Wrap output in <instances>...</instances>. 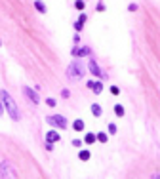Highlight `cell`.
Wrapping results in <instances>:
<instances>
[{
  "mask_svg": "<svg viewBox=\"0 0 160 179\" xmlns=\"http://www.w3.org/2000/svg\"><path fill=\"white\" fill-rule=\"evenodd\" d=\"M0 99H2V103H4V109L8 110L10 118H12V120H19V118H21L19 109H17V105H15V101H14V97L10 95L8 92H0Z\"/></svg>",
  "mask_w": 160,
  "mask_h": 179,
  "instance_id": "6da1fadb",
  "label": "cell"
},
{
  "mask_svg": "<svg viewBox=\"0 0 160 179\" xmlns=\"http://www.w3.org/2000/svg\"><path fill=\"white\" fill-rule=\"evenodd\" d=\"M84 74H86V67H84L80 61H71V65L67 67V78L73 80V82H78L82 80Z\"/></svg>",
  "mask_w": 160,
  "mask_h": 179,
  "instance_id": "7a4b0ae2",
  "label": "cell"
},
{
  "mask_svg": "<svg viewBox=\"0 0 160 179\" xmlns=\"http://www.w3.org/2000/svg\"><path fill=\"white\" fill-rule=\"evenodd\" d=\"M15 175H17L15 174V168L8 160H4L0 164V177H15Z\"/></svg>",
  "mask_w": 160,
  "mask_h": 179,
  "instance_id": "3957f363",
  "label": "cell"
},
{
  "mask_svg": "<svg viewBox=\"0 0 160 179\" xmlns=\"http://www.w3.org/2000/svg\"><path fill=\"white\" fill-rule=\"evenodd\" d=\"M46 120H48V124H52V126H57V128H61V130H65V128L69 126V124H67V120H65V118H63L61 115H54V116H48Z\"/></svg>",
  "mask_w": 160,
  "mask_h": 179,
  "instance_id": "277c9868",
  "label": "cell"
},
{
  "mask_svg": "<svg viewBox=\"0 0 160 179\" xmlns=\"http://www.w3.org/2000/svg\"><path fill=\"white\" fill-rule=\"evenodd\" d=\"M23 93H25V95H27L29 99H31V101L34 103V105H36V103H40V97L36 95V92H34L32 88H29V86H23Z\"/></svg>",
  "mask_w": 160,
  "mask_h": 179,
  "instance_id": "5b68a950",
  "label": "cell"
},
{
  "mask_svg": "<svg viewBox=\"0 0 160 179\" xmlns=\"http://www.w3.org/2000/svg\"><path fill=\"white\" fill-rule=\"evenodd\" d=\"M88 69H90L91 73L95 74L97 78H105V73H103V71L99 69V65H97L95 61H90V63H88Z\"/></svg>",
  "mask_w": 160,
  "mask_h": 179,
  "instance_id": "8992f818",
  "label": "cell"
},
{
  "mask_svg": "<svg viewBox=\"0 0 160 179\" xmlns=\"http://www.w3.org/2000/svg\"><path fill=\"white\" fill-rule=\"evenodd\" d=\"M91 51H90V48L88 46H82V48H74L73 50V55L74 57H86V55H90Z\"/></svg>",
  "mask_w": 160,
  "mask_h": 179,
  "instance_id": "52a82bcc",
  "label": "cell"
},
{
  "mask_svg": "<svg viewBox=\"0 0 160 179\" xmlns=\"http://www.w3.org/2000/svg\"><path fill=\"white\" fill-rule=\"evenodd\" d=\"M46 141H48V143H55V141H59V133L55 132V130H50V132L46 133Z\"/></svg>",
  "mask_w": 160,
  "mask_h": 179,
  "instance_id": "ba28073f",
  "label": "cell"
},
{
  "mask_svg": "<svg viewBox=\"0 0 160 179\" xmlns=\"http://www.w3.org/2000/svg\"><path fill=\"white\" fill-rule=\"evenodd\" d=\"M86 19H88V15H86V14H82L80 17H78V21L74 23V29H76V31H82L84 23H86Z\"/></svg>",
  "mask_w": 160,
  "mask_h": 179,
  "instance_id": "9c48e42d",
  "label": "cell"
},
{
  "mask_svg": "<svg viewBox=\"0 0 160 179\" xmlns=\"http://www.w3.org/2000/svg\"><path fill=\"white\" fill-rule=\"evenodd\" d=\"M91 90H93V92H95L97 95H99V93L103 92V82H101V80H97V82H93V84H91Z\"/></svg>",
  "mask_w": 160,
  "mask_h": 179,
  "instance_id": "30bf717a",
  "label": "cell"
},
{
  "mask_svg": "<svg viewBox=\"0 0 160 179\" xmlns=\"http://www.w3.org/2000/svg\"><path fill=\"white\" fill-rule=\"evenodd\" d=\"M73 130H74V132H82V130H84V122H82V120H74V122H73Z\"/></svg>",
  "mask_w": 160,
  "mask_h": 179,
  "instance_id": "8fae6325",
  "label": "cell"
},
{
  "mask_svg": "<svg viewBox=\"0 0 160 179\" xmlns=\"http://www.w3.org/2000/svg\"><path fill=\"white\" fill-rule=\"evenodd\" d=\"M101 112H103V109H101L97 103H93V105H91V115H93V116H101Z\"/></svg>",
  "mask_w": 160,
  "mask_h": 179,
  "instance_id": "7c38bea8",
  "label": "cell"
},
{
  "mask_svg": "<svg viewBox=\"0 0 160 179\" xmlns=\"http://www.w3.org/2000/svg\"><path fill=\"white\" fill-rule=\"evenodd\" d=\"M84 141H86V145H91V143H95V133H86V137H84Z\"/></svg>",
  "mask_w": 160,
  "mask_h": 179,
  "instance_id": "4fadbf2b",
  "label": "cell"
},
{
  "mask_svg": "<svg viewBox=\"0 0 160 179\" xmlns=\"http://www.w3.org/2000/svg\"><path fill=\"white\" fill-rule=\"evenodd\" d=\"M34 8H36L40 14H46V6H44V2H42V0H36V2H34Z\"/></svg>",
  "mask_w": 160,
  "mask_h": 179,
  "instance_id": "5bb4252c",
  "label": "cell"
},
{
  "mask_svg": "<svg viewBox=\"0 0 160 179\" xmlns=\"http://www.w3.org/2000/svg\"><path fill=\"white\" fill-rule=\"evenodd\" d=\"M90 152H88V151H80V154H78V158H80V160H82V162H88V160H90Z\"/></svg>",
  "mask_w": 160,
  "mask_h": 179,
  "instance_id": "9a60e30c",
  "label": "cell"
},
{
  "mask_svg": "<svg viewBox=\"0 0 160 179\" xmlns=\"http://www.w3.org/2000/svg\"><path fill=\"white\" fill-rule=\"evenodd\" d=\"M95 139H97V141H101V143H107V133H105V132L95 133Z\"/></svg>",
  "mask_w": 160,
  "mask_h": 179,
  "instance_id": "2e32d148",
  "label": "cell"
},
{
  "mask_svg": "<svg viewBox=\"0 0 160 179\" xmlns=\"http://www.w3.org/2000/svg\"><path fill=\"white\" fill-rule=\"evenodd\" d=\"M114 115H116V116H124V107L122 105H114Z\"/></svg>",
  "mask_w": 160,
  "mask_h": 179,
  "instance_id": "e0dca14e",
  "label": "cell"
},
{
  "mask_svg": "<svg viewBox=\"0 0 160 179\" xmlns=\"http://www.w3.org/2000/svg\"><path fill=\"white\" fill-rule=\"evenodd\" d=\"M74 6H76V10H80V12H82V10L86 8V4H84V0H76V2H74Z\"/></svg>",
  "mask_w": 160,
  "mask_h": 179,
  "instance_id": "ac0fdd59",
  "label": "cell"
},
{
  "mask_svg": "<svg viewBox=\"0 0 160 179\" xmlns=\"http://www.w3.org/2000/svg\"><path fill=\"white\" fill-rule=\"evenodd\" d=\"M46 105H48V107H55V99H54V97H48V99H46Z\"/></svg>",
  "mask_w": 160,
  "mask_h": 179,
  "instance_id": "d6986e66",
  "label": "cell"
},
{
  "mask_svg": "<svg viewBox=\"0 0 160 179\" xmlns=\"http://www.w3.org/2000/svg\"><path fill=\"white\" fill-rule=\"evenodd\" d=\"M111 93H113V95H118V93H120L118 86H111Z\"/></svg>",
  "mask_w": 160,
  "mask_h": 179,
  "instance_id": "ffe728a7",
  "label": "cell"
},
{
  "mask_svg": "<svg viewBox=\"0 0 160 179\" xmlns=\"http://www.w3.org/2000/svg\"><path fill=\"white\" fill-rule=\"evenodd\" d=\"M109 133H116V124H109Z\"/></svg>",
  "mask_w": 160,
  "mask_h": 179,
  "instance_id": "44dd1931",
  "label": "cell"
},
{
  "mask_svg": "<svg viewBox=\"0 0 160 179\" xmlns=\"http://www.w3.org/2000/svg\"><path fill=\"white\" fill-rule=\"evenodd\" d=\"M73 145L74 147H80L82 145V139H73Z\"/></svg>",
  "mask_w": 160,
  "mask_h": 179,
  "instance_id": "7402d4cb",
  "label": "cell"
},
{
  "mask_svg": "<svg viewBox=\"0 0 160 179\" xmlns=\"http://www.w3.org/2000/svg\"><path fill=\"white\" fill-rule=\"evenodd\" d=\"M103 10H105V4H103V2H99V4H97V12H103Z\"/></svg>",
  "mask_w": 160,
  "mask_h": 179,
  "instance_id": "603a6c76",
  "label": "cell"
},
{
  "mask_svg": "<svg viewBox=\"0 0 160 179\" xmlns=\"http://www.w3.org/2000/svg\"><path fill=\"white\" fill-rule=\"evenodd\" d=\"M128 10H130V12H135V10H137V4H130Z\"/></svg>",
  "mask_w": 160,
  "mask_h": 179,
  "instance_id": "cb8c5ba5",
  "label": "cell"
},
{
  "mask_svg": "<svg viewBox=\"0 0 160 179\" xmlns=\"http://www.w3.org/2000/svg\"><path fill=\"white\" fill-rule=\"evenodd\" d=\"M63 97H65V99H69V97H71V93H69V90H63Z\"/></svg>",
  "mask_w": 160,
  "mask_h": 179,
  "instance_id": "d4e9b609",
  "label": "cell"
},
{
  "mask_svg": "<svg viewBox=\"0 0 160 179\" xmlns=\"http://www.w3.org/2000/svg\"><path fill=\"white\" fill-rule=\"evenodd\" d=\"M0 115H2V105H0Z\"/></svg>",
  "mask_w": 160,
  "mask_h": 179,
  "instance_id": "484cf974",
  "label": "cell"
},
{
  "mask_svg": "<svg viewBox=\"0 0 160 179\" xmlns=\"http://www.w3.org/2000/svg\"><path fill=\"white\" fill-rule=\"evenodd\" d=\"M0 46H2V42H0Z\"/></svg>",
  "mask_w": 160,
  "mask_h": 179,
  "instance_id": "4316f807",
  "label": "cell"
}]
</instances>
